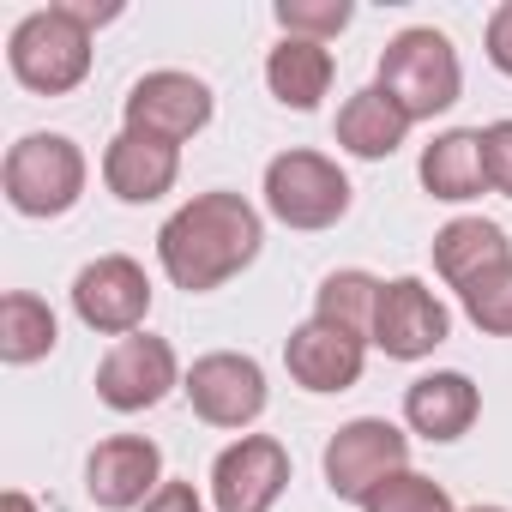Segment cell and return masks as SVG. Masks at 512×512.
<instances>
[{
	"instance_id": "cell-1",
	"label": "cell",
	"mask_w": 512,
	"mask_h": 512,
	"mask_svg": "<svg viewBox=\"0 0 512 512\" xmlns=\"http://www.w3.org/2000/svg\"><path fill=\"white\" fill-rule=\"evenodd\" d=\"M260 247H266L260 211L229 187H211V193H193L157 229V266L175 290L205 296V290H223L229 278H241L260 260Z\"/></svg>"
},
{
	"instance_id": "cell-2",
	"label": "cell",
	"mask_w": 512,
	"mask_h": 512,
	"mask_svg": "<svg viewBox=\"0 0 512 512\" xmlns=\"http://www.w3.org/2000/svg\"><path fill=\"white\" fill-rule=\"evenodd\" d=\"M374 85L410 115V121H434L458 103L464 91V67H458V49L446 31L434 25H410L398 31L386 49H380V67H374Z\"/></svg>"
},
{
	"instance_id": "cell-3",
	"label": "cell",
	"mask_w": 512,
	"mask_h": 512,
	"mask_svg": "<svg viewBox=\"0 0 512 512\" xmlns=\"http://www.w3.org/2000/svg\"><path fill=\"white\" fill-rule=\"evenodd\" d=\"M7 67L25 91L37 97H67L85 85L91 73V25L73 19L67 0H55V7H37L13 25L7 37Z\"/></svg>"
},
{
	"instance_id": "cell-4",
	"label": "cell",
	"mask_w": 512,
	"mask_h": 512,
	"mask_svg": "<svg viewBox=\"0 0 512 512\" xmlns=\"http://www.w3.org/2000/svg\"><path fill=\"white\" fill-rule=\"evenodd\" d=\"M85 175V151L67 133H25L0 163V187L19 217H67L85 193Z\"/></svg>"
},
{
	"instance_id": "cell-5",
	"label": "cell",
	"mask_w": 512,
	"mask_h": 512,
	"mask_svg": "<svg viewBox=\"0 0 512 512\" xmlns=\"http://www.w3.org/2000/svg\"><path fill=\"white\" fill-rule=\"evenodd\" d=\"M266 211L284 229H332L350 211V175L326 151H278L266 163Z\"/></svg>"
},
{
	"instance_id": "cell-6",
	"label": "cell",
	"mask_w": 512,
	"mask_h": 512,
	"mask_svg": "<svg viewBox=\"0 0 512 512\" xmlns=\"http://www.w3.org/2000/svg\"><path fill=\"white\" fill-rule=\"evenodd\" d=\"M326 488L338 494V500H368L386 476H398V470H410V434L404 428H392L386 416H356V422H344L332 440H326Z\"/></svg>"
},
{
	"instance_id": "cell-7",
	"label": "cell",
	"mask_w": 512,
	"mask_h": 512,
	"mask_svg": "<svg viewBox=\"0 0 512 512\" xmlns=\"http://www.w3.org/2000/svg\"><path fill=\"white\" fill-rule=\"evenodd\" d=\"M121 115H127V133H145V139H163V145H187L193 133L211 127L217 97H211L205 79H193L181 67H157V73H145L127 91Z\"/></svg>"
},
{
	"instance_id": "cell-8",
	"label": "cell",
	"mask_w": 512,
	"mask_h": 512,
	"mask_svg": "<svg viewBox=\"0 0 512 512\" xmlns=\"http://www.w3.org/2000/svg\"><path fill=\"white\" fill-rule=\"evenodd\" d=\"M181 392H187L193 416L211 422V428H253V422L266 416V398H272L266 368L253 362V356H241V350H211V356H199V362L187 368Z\"/></svg>"
},
{
	"instance_id": "cell-9",
	"label": "cell",
	"mask_w": 512,
	"mask_h": 512,
	"mask_svg": "<svg viewBox=\"0 0 512 512\" xmlns=\"http://www.w3.org/2000/svg\"><path fill=\"white\" fill-rule=\"evenodd\" d=\"M73 314L79 326L103 332V338H133L151 314V278L139 260H127V253H103V260L79 266L73 278Z\"/></svg>"
},
{
	"instance_id": "cell-10",
	"label": "cell",
	"mask_w": 512,
	"mask_h": 512,
	"mask_svg": "<svg viewBox=\"0 0 512 512\" xmlns=\"http://www.w3.org/2000/svg\"><path fill=\"white\" fill-rule=\"evenodd\" d=\"M181 362L169 350V338H151V332H133L121 338L103 362H97V398L121 416H139L151 404H163L175 386H181Z\"/></svg>"
},
{
	"instance_id": "cell-11",
	"label": "cell",
	"mask_w": 512,
	"mask_h": 512,
	"mask_svg": "<svg viewBox=\"0 0 512 512\" xmlns=\"http://www.w3.org/2000/svg\"><path fill=\"white\" fill-rule=\"evenodd\" d=\"M452 338V314L446 302L422 284V278H392L380 284V308H374V350H386L392 362H422Z\"/></svg>"
},
{
	"instance_id": "cell-12",
	"label": "cell",
	"mask_w": 512,
	"mask_h": 512,
	"mask_svg": "<svg viewBox=\"0 0 512 512\" xmlns=\"http://www.w3.org/2000/svg\"><path fill=\"white\" fill-rule=\"evenodd\" d=\"M290 488V452L272 434H241L211 464V506L217 512H272Z\"/></svg>"
},
{
	"instance_id": "cell-13",
	"label": "cell",
	"mask_w": 512,
	"mask_h": 512,
	"mask_svg": "<svg viewBox=\"0 0 512 512\" xmlns=\"http://www.w3.org/2000/svg\"><path fill=\"white\" fill-rule=\"evenodd\" d=\"M163 482H169V476H163V452H157V440H145V434H109V440H97L91 458H85V494H91L103 512H133V506H145Z\"/></svg>"
},
{
	"instance_id": "cell-14",
	"label": "cell",
	"mask_w": 512,
	"mask_h": 512,
	"mask_svg": "<svg viewBox=\"0 0 512 512\" xmlns=\"http://www.w3.org/2000/svg\"><path fill=\"white\" fill-rule=\"evenodd\" d=\"M284 368L302 392H350L368 368V338L326 326V320H302L284 338Z\"/></svg>"
},
{
	"instance_id": "cell-15",
	"label": "cell",
	"mask_w": 512,
	"mask_h": 512,
	"mask_svg": "<svg viewBox=\"0 0 512 512\" xmlns=\"http://www.w3.org/2000/svg\"><path fill=\"white\" fill-rule=\"evenodd\" d=\"M181 175V145H163V139H145V133H115L109 151H103V187L121 199V205H151L175 187Z\"/></svg>"
},
{
	"instance_id": "cell-16",
	"label": "cell",
	"mask_w": 512,
	"mask_h": 512,
	"mask_svg": "<svg viewBox=\"0 0 512 512\" xmlns=\"http://www.w3.org/2000/svg\"><path fill=\"white\" fill-rule=\"evenodd\" d=\"M476 416H482V392H476V380L470 374H458V368H440V374H422V380H410V392H404V422H410V434H422V440H464L470 428H476Z\"/></svg>"
},
{
	"instance_id": "cell-17",
	"label": "cell",
	"mask_w": 512,
	"mask_h": 512,
	"mask_svg": "<svg viewBox=\"0 0 512 512\" xmlns=\"http://www.w3.org/2000/svg\"><path fill=\"white\" fill-rule=\"evenodd\" d=\"M422 187L446 205H464V199H482L488 193V163H482V127H452L440 133L434 145H422V163H416Z\"/></svg>"
},
{
	"instance_id": "cell-18",
	"label": "cell",
	"mask_w": 512,
	"mask_h": 512,
	"mask_svg": "<svg viewBox=\"0 0 512 512\" xmlns=\"http://www.w3.org/2000/svg\"><path fill=\"white\" fill-rule=\"evenodd\" d=\"M410 115L380 91V85H362L356 97H344V109H338V145L350 151V157H362V163H380V157H392L404 139H410Z\"/></svg>"
},
{
	"instance_id": "cell-19",
	"label": "cell",
	"mask_w": 512,
	"mask_h": 512,
	"mask_svg": "<svg viewBox=\"0 0 512 512\" xmlns=\"http://www.w3.org/2000/svg\"><path fill=\"white\" fill-rule=\"evenodd\" d=\"M506 260H512V241H506V229L488 223V217H452V223L434 235V272H440L452 290H464L476 272L506 266Z\"/></svg>"
},
{
	"instance_id": "cell-20",
	"label": "cell",
	"mask_w": 512,
	"mask_h": 512,
	"mask_svg": "<svg viewBox=\"0 0 512 512\" xmlns=\"http://www.w3.org/2000/svg\"><path fill=\"white\" fill-rule=\"evenodd\" d=\"M332 49L326 43H302V37H284L272 55H266V85H272V97L284 103V109H296V115H308V109H320V97L332 91Z\"/></svg>"
},
{
	"instance_id": "cell-21",
	"label": "cell",
	"mask_w": 512,
	"mask_h": 512,
	"mask_svg": "<svg viewBox=\"0 0 512 512\" xmlns=\"http://www.w3.org/2000/svg\"><path fill=\"white\" fill-rule=\"evenodd\" d=\"M61 344V320L43 296L31 290H7L0 296V362L7 368H31Z\"/></svg>"
},
{
	"instance_id": "cell-22",
	"label": "cell",
	"mask_w": 512,
	"mask_h": 512,
	"mask_svg": "<svg viewBox=\"0 0 512 512\" xmlns=\"http://www.w3.org/2000/svg\"><path fill=\"white\" fill-rule=\"evenodd\" d=\"M374 308H380V278L374 272H332L314 296V320L326 326H344L356 338H374Z\"/></svg>"
},
{
	"instance_id": "cell-23",
	"label": "cell",
	"mask_w": 512,
	"mask_h": 512,
	"mask_svg": "<svg viewBox=\"0 0 512 512\" xmlns=\"http://www.w3.org/2000/svg\"><path fill=\"white\" fill-rule=\"evenodd\" d=\"M458 302H464V314H470L476 332H488V338H512V260L476 272V278L458 290Z\"/></svg>"
},
{
	"instance_id": "cell-24",
	"label": "cell",
	"mask_w": 512,
	"mask_h": 512,
	"mask_svg": "<svg viewBox=\"0 0 512 512\" xmlns=\"http://www.w3.org/2000/svg\"><path fill=\"white\" fill-rule=\"evenodd\" d=\"M362 512H458V506H452V494H446L434 476L398 470V476H386V482L362 500Z\"/></svg>"
},
{
	"instance_id": "cell-25",
	"label": "cell",
	"mask_w": 512,
	"mask_h": 512,
	"mask_svg": "<svg viewBox=\"0 0 512 512\" xmlns=\"http://www.w3.org/2000/svg\"><path fill=\"white\" fill-rule=\"evenodd\" d=\"M350 19H356L350 0H278L284 37H302V43H332L338 31H350Z\"/></svg>"
},
{
	"instance_id": "cell-26",
	"label": "cell",
	"mask_w": 512,
	"mask_h": 512,
	"mask_svg": "<svg viewBox=\"0 0 512 512\" xmlns=\"http://www.w3.org/2000/svg\"><path fill=\"white\" fill-rule=\"evenodd\" d=\"M482 163H488V187L512 199V121L482 127Z\"/></svg>"
},
{
	"instance_id": "cell-27",
	"label": "cell",
	"mask_w": 512,
	"mask_h": 512,
	"mask_svg": "<svg viewBox=\"0 0 512 512\" xmlns=\"http://www.w3.org/2000/svg\"><path fill=\"white\" fill-rule=\"evenodd\" d=\"M482 43H488V61L512 79V0H500V7L488 13V31H482Z\"/></svg>"
},
{
	"instance_id": "cell-28",
	"label": "cell",
	"mask_w": 512,
	"mask_h": 512,
	"mask_svg": "<svg viewBox=\"0 0 512 512\" xmlns=\"http://www.w3.org/2000/svg\"><path fill=\"white\" fill-rule=\"evenodd\" d=\"M139 512H205V500H199V488H193V482H163Z\"/></svg>"
},
{
	"instance_id": "cell-29",
	"label": "cell",
	"mask_w": 512,
	"mask_h": 512,
	"mask_svg": "<svg viewBox=\"0 0 512 512\" xmlns=\"http://www.w3.org/2000/svg\"><path fill=\"white\" fill-rule=\"evenodd\" d=\"M67 7H73V19H85L91 31H97V25H115V19H121V0H103V7H97V0H67Z\"/></svg>"
},
{
	"instance_id": "cell-30",
	"label": "cell",
	"mask_w": 512,
	"mask_h": 512,
	"mask_svg": "<svg viewBox=\"0 0 512 512\" xmlns=\"http://www.w3.org/2000/svg\"><path fill=\"white\" fill-rule=\"evenodd\" d=\"M0 512H43V506H37L25 488H7V494H0Z\"/></svg>"
},
{
	"instance_id": "cell-31",
	"label": "cell",
	"mask_w": 512,
	"mask_h": 512,
	"mask_svg": "<svg viewBox=\"0 0 512 512\" xmlns=\"http://www.w3.org/2000/svg\"><path fill=\"white\" fill-rule=\"evenodd\" d=\"M464 512H506V506H464Z\"/></svg>"
}]
</instances>
